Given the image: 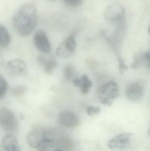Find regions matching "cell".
Instances as JSON below:
<instances>
[{
	"label": "cell",
	"mask_w": 150,
	"mask_h": 151,
	"mask_svg": "<svg viewBox=\"0 0 150 151\" xmlns=\"http://www.w3.org/2000/svg\"><path fill=\"white\" fill-rule=\"evenodd\" d=\"M63 43L70 51L74 54L76 48L77 43L75 40V34L70 35Z\"/></svg>",
	"instance_id": "16"
},
{
	"label": "cell",
	"mask_w": 150,
	"mask_h": 151,
	"mask_svg": "<svg viewBox=\"0 0 150 151\" xmlns=\"http://www.w3.org/2000/svg\"><path fill=\"white\" fill-rule=\"evenodd\" d=\"M13 24L17 32L22 36L30 35L38 24L36 6L33 4H25L18 8L13 17Z\"/></svg>",
	"instance_id": "1"
},
{
	"label": "cell",
	"mask_w": 150,
	"mask_h": 151,
	"mask_svg": "<svg viewBox=\"0 0 150 151\" xmlns=\"http://www.w3.org/2000/svg\"><path fill=\"white\" fill-rule=\"evenodd\" d=\"M150 51L142 53V65L150 70Z\"/></svg>",
	"instance_id": "22"
},
{
	"label": "cell",
	"mask_w": 150,
	"mask_h": 151,
	"mask_svg": "<svg viewBox=\"0 0 150 151\" xmlns=\"http://www.w3.org/2000/svg\"><path fill=\"white\" fill-rule=\"evenodd\" d=\"M33 42L37 48L44 54H48L51 51V47L49 39L45 31L37 30L33 36Z\"/></svg>",
	"instance_id": "8"
},
{
	"label": "cell",
	"mask_w": 150,
	"mask_h": 151,
	"mask_svg": "<svg viewBox=\"0 0 150 151\" xmlns=\"http://www.w3.org/2000/svg\"><path fill=\"white\" fill-rule=\"evenodd\" d=\"M80 78L81 81V86L80 87L81 88V92L82 94L85 95L90 91L92 87V83L86 74L82 75Z\"/></svg>",
	"instance_id": "15"
},
{
	"label": "cell",
	"mask_w": 150,
	"mask_h": 151,
	"mask_svg": "<svg viewBox=\"0 0 150 151\" xmlns=\"http://www.w3.org/2000/svg\"><path fill=\"white\" fill-rule=\"evenodd\" d=\"M142 53L136 54L134 57V61L131 65V68L134 70L137 69L142 65Z\"/></svg>",
	"instance_id": "19"
},
{
	"label": "cell",
	"mask_w": 150,
	"mask_h": 151,
	"mask_svg": "<svg viewBox=\"0 0 150 151\" xmlns=\"http://www.w3.org/2000/svg\"><path fill=\"white\" fill-rule=\"evenodd\" d=\"M7 81L3 78H0V98L4 96L8 89Z\"/></svg>",
	"instance_id": "21"
},
{
	"label": "cell",
	"mask_w": 150,
	"mask_h": 151,
	"mask_svg": "<svg viewBox=\"0 0 150 151\" xmlns=\"http://www.w3.org/2000/svg\"><path fill=\"white\" fill-rule=\"evenodd\" d=\"M64 2L71 7H78L82 3L83 0H64Z\"/></svg>",
	"instance_id": "25"
},
{
	"label": "cell",
	"mask_w": 150,
	"mask_h": 151,
	"mask_svg": "<svg viewBox=\"0 0 150 151\" xmlns=\"http://www.w3.org/2000/svg\"><path fill=\"white\" fill-rule=\"evenodd\" d=\"M7 68L9 73L13 76L23 77L28 73V67L26 63L19 58H14L8 61Z\"/></svg>",
	"instance_id": "5"
},
{
	"label": "cell",
	"mask_w": 150,
	"mask_h": 151,
	"mask_svg": "<svg viewBox=\"0 0 150 151\" xmlns=\"http://www.w3.org/2000/svg\"><path fill=\"white\" fill-rule=\"evenodd\" d=\"M59 124L65 127L74 128L80 123L79 116L75 113L69 111H63L60 113L58 116Z\"/></svg>",
	"instance_id": "9"
},
{
	"label": "cell",
	"mask_w": 150,
	"mask_h": 151,
	"mask_svg": "<svg viewBox=\"0 0 150 151\" xmlns=\"http://www.w3.org/2000/svg\"><path fill=\"white\" fill-rule=\"evenodd\" d=\"M54 151H63L62 150H55Z\"/></svg>",
	"instance_id": "27"
},
{
	"label": "cell",
	"mask_w": 150,
	"mask_h": 151,
	"mask_svg": "<svg viewBox=\"0 0 150 151\" xmlns=\"http://www.w3.org/2000/svg\"><path fill=\"white\" fill-rule=\"evenodd\" d=\"M125 10L124 7L119 3L109 4L104 11V17L106 20L117 23L124 19Z\"/></svg>",
	"instance_id": "4"
},
{
	"label": "cell",
	"mask_w": 150,
	"mask_h": 151,
	"mask_svg": "<svg viewBox=\"0 0 150 151\" xmlns=\"http://www.w3.org/2000/svg\"><path fill=\"white\" fill-rule=\"evenodd\" d=\"M118 61H119V71L121 74H124L127 71V66L121 57H119L118 58Z\"/></svg>",
	"instance_id": "24"
},
{
	"label": "cell",
	"mask_w": 150,
	"mask_h": 151,
	"mask_svg": "<svg viewBox=\"0 0 150 151\" xmlns=\"http://www.w3.org/2000/svg\"><path fill=\"white\" fill-rule=\"evenodd\" d=\"M55 144L54 139L49 137L47 134L37 149L38 151H49L54 147Z\"/></svg>",
	"instance_id": "13"
},
{
	"label": "cell",
	"mask_w": 150,
	"mask_h": 151,
	"mask_svg": "<svg viewBox=\"0 0 150 151\" xmlns=\"http://www.w3.org/2000/svg\"><path fill=\"white\" fill-rule=\"evenodd\" d=\"M38 61L48 75H51L57 66V61L54 58L47 59L43 56L39 55L38 56Z\"/></svg>",
	"instance_id": "12"
},
{
	"label": "cell",
	"mask_w": 150,
	"mask_h": 151,
	"mask_svg": "<svg viewBox=\"0 0 150 151\" xmlns=\"http://www.w3.org/2000/svg\"><path fill=\"white\" fill-rule=\"evenodd\" d=\"M56 54L58 57L61 58H68L71 57L74 54L70 51L63 43L57 48Z\"/></svg>",
	"instance_id": "17"
},
{
	"label": "cell",
	"mask_w": 150,
	"mask_h": 151,
	"mask_svg": "<svg viewBox=\"0 0 150 151\" xmlns=\"http://www.w3.org/2000/svg\"><path fill=\"white\" fill-rule=\"evenodd\" d=\"M76 71L75 68L71 65H68L65 67L64 70V75L68 80L74 79Z\"/></svg>",
	"instance_id": "18"
},
{
	"label": "cell",
	"mask_w": 150,
	"mask_h": 151,
	"mask_svg": "<svg viewBox=\"0 0 150 151\" xmlns=\"http://www.w3.org/2000/svg\"><path fill=\"white\" fill-rule=\"evenodd\" d=\"M0 125L4 130L9 133L17 130L18 127L17 118L9 108L3 107L0 109Z\"/></svg>",
	"instance_id": "3"
},
{
	"label": "cell",
	"mask_w": 150,
	"mask_h": 151,
	"mask_svg": "<svg viewBox=\"0 0 150 151\" xmlns=\"http://www.w3.org/2000/svg\"><path fill=\"white\" fill-rule=\"evenodd\" d=\"M132 134L124 133L117 135L108 142L107 146L111 150L123 149L127 148L130 144Z\"/></svg>",
	"instance_id": "10"
},
{
	"label": "cell",
	"mask_w": 150,
	"mask_h": 151,
	"mask_svg": "<svg viewBox=\"0 0 150 151\" xmlns=\"http://www.w3.org/2000/svg\"><path fill=\"white\" fill-rule=\"evenodd\" d=\"M10 35L4 27L0 25V47H8L11 42Z\"/></svg>",
	"instance_id": "14"
},
{
	"label": "cell",
	"mask_w": 150,
	"mask_h": 151,
	"mask_svg": "<svg viewBox=\"0 0 150 151\" xmlns=\"http://www.w3.org/2000/svg\"><path fill=\"white\" fill-rule=\"evenodd\" d=\"M100 108L97 106H88L86 109V113L89 116H92L95 114H98L100 113Z\"/></svg>",
	"instance_id": "23"
},
{
	"label": "cell",
	"mask_w": 150,
	"mask_h": 151,
	"mask_svg": "<svg viewBox=\"0 0 150 151\" xmlns=\"http://www.w3.org/2000/svg\"><path fill=\"white\" fill-rule=\"evenodd\" d=\"M98 93L101 103L106 106H110L114 100L119 96V88L116 83L108 82L100 87Z\"/></svg>",
	"instance_id": "2"
},
{
	"label": "cell",
	"mask_w": 150,
	"mask_h": 151,
	"mask_svg": "<svg viewBox=\"0 0 150 151\" xmlns=\"http://www.w3.org/2000/svg\"><path fill=\"white\" fill-rule=\"evenodd\" d=\"M72 82L74 85L80 88L81 84V79L80 78H74L72 80Z\"/></svg>",
	"instance_id": "26"
},
{
	"label": "cell",
	"mask_w": 150,
	"mask_h": 151,
	"mask_svg": "<svg viewBox=\"0 0 150 151\" xmlns=\"http://www.w3.org/2000/svg\"><path fill=\"white\" fill-rule=\"evenodd\" d=\"M144 92V86L141 81H136L130 83L126 90L127 97L129 101L135 102L142 98Z\"/></svg>",
	"instance_id": "7"
},
{
	"label": "cell",
	"mask_w": 150,
	"mask_h": 151,
	"mask_svg": "<svg viewBox=\"0 0 150 151\" xmlns=\"http://www.w3.org/2000/svg\"><path fill=\"white\" fill-rule=\"evenodd\" d=\"M27 88L25 85H20L16 86L12 89V93L17 97L21 96L26 92Z\"/></svg>",
	"instance_id": "20"
},
{
	"label": "cell",
	"mask_w": 150,
	"mask_h": 151,
	"mask_svg": "<svg viewBox=\"0 0 150 151\" xmlns=\"http://www.w3.org/2000/svg\"><path fill=\"white\" fill-rule=\"evenodd\" d=\"M0 151H20L16 137L12 134L4 137L0 144Z\"/></svg>",
	"instance_id": "11"
},
{
	"label": "cell",
	"mask_w": 150,
	"mask_h": 151,
	"mask_svg": "<svg viewBox=\"0 0 150 151\" xmlns=\"http://www.w3.org/2000/svg\"><path fill=\"white\" fill-rule=\"evenodd\" d=\"M46 130L41 126H35L30 131L26 138L30 147L37 149L41 141L46 136Z\"/></svg>",
	"instance_id": "6"
}]
</instances>
